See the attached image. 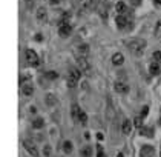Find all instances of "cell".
<instances>
[{"instance_id":"cell-1","label":"cell","mask_w":161,"mask_h":157,"mask_svg":"<svg viewBox=\"0 0 161 157\" xmlns=\"http://www.w3.org/2000/svg\"><path fill=\"white\" fill-rule=\"evenodd\" d=\"M127 48L133 56H141L143 52H144V48H146V40L133 39V40H131V42H127Z\"/></svg>"},{"instance_id":"cell-5","label":"cell","mask_w":161,"mask_h":157,"mask_svg":"<svg viewBox=\"0 0 161 157\" xmlns=\"http://www.w3.org/2000/svg\"><path fill=\"white\" fill-rule=\"evenodd\" d=\"M155 156V150L150 145H143L140 150V157H154Z\"/></svg>"},{"instance_id":"cell-15","label":"cell","mask_w":161,"mask_h":157,"mask_svg":"<svg viewBox=\"0 0 161 157\" xmlns=\"http://www.w3.org/2000/svg\"><path fill=\"white\" fill-rule=\"evenodd\" d=\"M115 10H117L118 14H126L127 8H126V5H124V2H118L117 6H115Z\"/></svg>"},{"instance_id":"cell-33","label":"cell","mask_w":161,"mask_h":157,"mask_svg":"<svg viewBox=\"0 0 161 157\" xmlns=\"http://www.w3.org/2000/svg\"><path fill=\"white\" fill-rule=\"evenodd\" d=\"M34 39H35V42H42V39H43V37H42V34H37Z\"/></svg>"},{"instance_id":"cell-36","label":"cell","mask_w":161,"mask_h":157,"mask_svg":"<svg viewBox=\"0 0 161 157\" xmlns=\"http://www.w3.org/2000/svg\"><path fill=\"white\" fill-rule=\"evenodd\" d=\"M117 157H123V154H118V156H117Z\"/></svg>"},{"instance_id":"cell-31","label":"cell","mask_w":161,"mask_h":157,"mask_svg":"<svg viewBox=\"0 0 161 157\" xmlns=\"http://www.w3.org/2000/svg\"><path fill=\"white\" fill-rule=\"evenodd\" d=\"M154 59L156 62H161V51H155L154 52Z\"/></svg>"},{"instance_id":"cell-21","label":"cell","mask_w":161,"mask_h":157,"mask_svg":"<svg viewBox=\"0 0 161 157\" xmlns=\"http://www.w3.org/2000/svg\"><path fill=\"white\" fill-rule=\"evenodd\" d=\"M82 156L83 157H91V154H92V148L91 146H84V148H82Z\"/></svg>"},{"instance_id":"cell-8","label":"cell","mask_w":161,"mask_h":157,"mask_svg":"<svg viewBox=\"0 0 161 157\" xmlns=\"http://www.w3.org/2000/svg\"><path fill=\"white\" fill-rule=\"evenodd\" d=\"M114 88L118 94H127L129 92V85H126L124 82H115Z\"/></svg>"},{"instance_id":"cell-4","label":"cell","mask_w":161,"mask_h":157,"mask_svg":"<svg viewBox=\"0 0 161 157\" xmlns=\"http://www.w3.org/2000/svg\"><path fill=\"white\" fill-rule=\"evenodd\" d=\"M77 63H78V68L82 69L83 73H88V71L91 69V65H89L86 56H78L77 57Z\"/></svg>"},{"instance_id":"cell-32","label":"cell","mask_w":161,"mask_h":157,"mask_svg":"<svg viewBox=\"0 0 161 157\" xmlns=\"http://www.w3.org/2000/svg\"><path fill=\"white\" fill-rule=\"evenodd\" d=\"M132 2V5L133 6H138V5H141V0H131Z\"/></svg>"},{"instance_id":"cell-30","label":"cell","mask_w":161,"mask_h":157,"mask_svg":"<svg viewBox=\"0 0 161 157\" xmlns=\"http://www.w3.org/2000/svg\"><path fill=\"white\" fill-rule=\"evenodd\" d=\"M97 157H106V156H104V151H103L101 146L97 148Z\"/></svg>"},{"instance_id":"cell-9","label":"cell","mask_w":161,"mask_h":157,"mask_svg":"<svg viewBox=\"0 0 161 157\" xmlns=\"http://www.w3.org/2000/svg\"><path fill=\"white\" fill-rule=\"evenodd\" d=\"M149 73L154 74V75H156V74L161 73V65H160V62H156V60L152 62V63L149 65Z\"/></svg>"},{"instance_id":"cell-20","label":"cell","mask_w":161,"mask_h":157,"mask_svg":"<svg viewBox=\"0 0 161 157\" xmlns=\"http://www.w3.org/2000/svg\"><path fill=\"white\" fill-rule=\"evenodd\" d=\"M78 122L82 123V125H86L88 123V114L84 113L83 109H82V113H80V116H78Z\"/></svg>"},{"instance_id":"cell-35","label":"cell","mask_w":161,"mask_h":157,"mask_svg":"<svg viewBox=\"0 0 161 157\" xmlns=\"http://www.w3.org/2000/svg\"><path fill=\"white\" fill-rule=\"evenodd\" d=\"M97 139H98V140H103V134L98 133V134H97Z\"/></svg>"},{"instance_id":"cell-24","label":"cell","mask_w":161,"mask_h":157,"mask_svg":"<svg viewBox=\"0 0 161 157\" xmlns=\"http://www.w3.org/2000/svg\"><path fill=\"white\" fill-rule=\"evenodd\" d=\"M63 150H65V152H71L72 151V143H71L69 140H66L63 143Z\"/></svg>"},{"instance_id":"cell-17","label":"cell","mask_w":161,"mask_h":157,"mask_svg":"<svg viewBox=\"0 0 161 157\" xmlns=\"http://www.w3.org/2000/svg\"><path fill=\"white\" fill-rule=\"evenodd\" d=\"M141 136L154 137V128H143V126H141Z\"/></svg>"},{"instance_id":"cell-27","label":"cell","mask_w":161,"mask_h":157,"mask_svg":"<svg viewBox=\"0 0 161 157\" xmlns=\"http://www.w3.org/2000/svg\"><path fill=\"white\" fill-rule=\"evenodd\" d=\"M46 102H48V105H55V99H54L52 94H49V96H46Z\"/></svg>"},{"instance_id":"cell-6","label":"cell","mask_w":161,"mask_h":157,"mask_svg":"<svg viewBox=\"0 0 161 157\" xmlns=\"http://www.w3.org/2000/svg\"><path fill=\"white\" fill-rule=\"evenodd\" d=\"M115 22H117V26L120 29H124L127 26V23H131V22L127 20V17L124 16V14H118L117 16V19H115Z\"/></svg>"},{"instance_id":"cell-22","label":"cell","mask_w":161,"mask_h":157,"mask_svg":"<svg viewBox=\"0 0 161 157\" xmlns=\"http://www.w3.org/2000/svg\"><path fill=\"white\" fill-rule=\"evenodd\" d=\"M78 52L82 56H86L88 52H89V46H88V45H80V46H78Z\"/></svg>"},{"instance_id":"cell-13","label":"cell","mask_w":161,"mask_h":157,"mask_svg":"<svg viewBox=\"0 0 161 157\" xmlns=\"http://www.w3.org/2000/svg\"><path fill=\"white\" fill-rule=\"evenodd\" d=\"M123 62H124V56L121 54V52H115V54L112 56V63L114 65L120 66V65H123Z\"/></svg>"},{"instance_id":"cell-11","label":"cell","mask_w":161,"mask_h":157,"mask_svg":"<svg viewBox=\"0 0 161 157\" xmlns=\"http://www.w3.org/2000/svg\"><path fill=\"white\" fill-rule=\"evenodd\" d=\"M121 131H123V134H131V131H132V122L129 119H124V122H123V125H121Z\"/></svg>"},{"instance_id":"cell-2","label":"cell","mask_w":161,"mask_h":157,"mask_svg":"<svg viewBox=\"0 0 161 157\" xmlns=\"http://www.w3.org/2000/svg\"><path fill=\"white\" fill-rule=\"evenodd\" d=\"M25 56H26V60H28L29 65H32V66H38L40 65V59H38V56L35 54L34 49H26Z\"/></svg>"},{"instance_id":"cell-19","label":"cell","mask_w":161,"mask_h":157,"mask_svg":"<svg viewBox=\"0 0 161 157\" xmlns=\"http://www.w3.org/2000/svg\"><path fill=\"white\" fill-rule=\"evenodd\" d=\"M80 113H82L80 106H78V105H72V119H74V120H78Z\"/></svg>"},{"instance_id":"cell-10","label":"cell","mask_w":161,"mask_h":157,"mask_svg":"<svg viewBox=\"0 0 161 157\" xmlns=\"http://www.w3.org/2000/svg\"><path fill=\"white\" fill-rule=\"evenodd\" d=\"M22 92H23L26 97H31L34 94V86L31 83H23V86H22Z\"/></svg>"},{"instance_id":"cell-7","label":"cell","mask_w":161,"mask_h":157,"mask_svg":"<svg viewBox=\"0 0 161 157\" xmlns=\"http://www.w3.org/2000/svg\"><path fill=\"white\" fill-rule=\"evenodd\" d=\"M71 31H72L71 25L63 23V25H60V28H59V35H60V37H69V35H71Z\"/></svg>"},{"instance_id":"cell-12","label":"cell","mask_w":161,"mask_h":157,"mask_svg":"<svg viewBox=\"0 0 161 157\" xmlns=\"http://www.w3.org/2000/svg\"><path fill=\"white\" fill-rule=\"evenodd\" d=\"M46 16H48L46 8H38V11H37V20L40 22V23H44V22H46Z\"/></svg>"},{"instance_id":"cell-28","label":"cell","mask_w":161,"mask_h":157,"mask_svg":"<svg viewBox=\"0 0 161 157\" xmlns=\"http://www.w3.org/2000/svg\"><path fill=\"white\" fill-rule=\"evenodd\" d=\"M155 35H156V37H160V35H161V20L158 22V23H156V28H155Z\"/></svg>"},{"instance_id":"cell-3","label":"cell","mask_w":161,"mask_h":157,"mask_svg":"<svg viewBox=\"0 0 161 157\" xmlns=\"http://www.w3.org/2000/svg\"><path fill=\"white\" fill-rule=\"evenodd\" d=\"M23 148L26 150V152H29V154L32 156V157H38V148L35 146L34 142L25 140V142H23Z\"/></svg>"},{"instance_id":"cell-23","label":"cell","mask_w":161,"mask_h":157,"mask_svg":"<svg viewBox=\"0 0 161 157\" xmlns=\"http://www.w3.org/2000/svg\"><path fill=\"white\" fill-rule=\"evenodd\" d=\"M133 125H135L137 128H141L143 126V117H141V116H137V117L133 119Z\"/></svg>"},{"instance_id":"cell-14","label":"cell","mask_w":161,"mask_h":157,"mask_svg":"<svg viewBox=\"0 0 161 157\" xmlns=\"http://www.w3.org/2000/svg\"><path fill=\"white\" fill-rule=\"evenodd\" d=\"M68 77H72L75 80H78L80 77H82V69H80V68H71Z\"/></svg>"},{"instance_id":"cell-29","label":"cell","mask_w":161,"mask_h":157,"mask_svg":"<svg viewBox=\"0 0 161 157\" xmlns=\"http://www.w3.org/2000/svg\"><path fill=\"white\" fill-rule=\"evenodd\" d=\"M147 113H149V106H143V108H141V114H140V116H141L143 119H144L146 116H147Z\"/></svg>"},{"instance_id":"cell-18","label":"cell","mask_w":161,"mask_h":157,"mask_svg":"<svg viewBox=\"0 0 161 157\" xmlns=\"http://www.w3.org/2000/svg\"><path fill=\"white\" fill-rule=\"evenodd\" d=\"M43 125H44V120L42 117H38V119H35L34 122H32V128L40 129V128H43Z\"/></svg>"},{"instance_id":"cell-26","label":"cell","mask_w":161,"mask_h":157,"mask_svg":"<svg viewBox=\"0 0 161 157\" xmlns=\"http://www.w3.org/2000/svg\"><path fill=\"white\" fill-rule=\"evenodd\" d=\"M77 82H78V80H75V79H72V77H68V86H69V88H75Z\"/></svg>"},{"instance_id":"cell-16","label":"cell","mask_w":161,"mask_h":157,"mask_svg":"<svg viewBox=\"0 0 161 157\" xmlns=\"http://www.w3.org/2000/svg\"><path fill=\"white\" fill-rule=\"evenodd\" d=\"M94 6V0H82V8L84 11H89Z\"/></svg>"},{"instance_id":"cell-25","label":"cell","mask_w":161,"mask_h":157,"mask_svg":"<svg viewBox=\"0 0 161 157\" xmlns=\"http://www.w3.org/2000/svg\"><path fill=\"white\" fill-rule=\"evenodd\" d=\"M46 77H48L49 80H54V79L59 77V74H57L55 71H49V73H46Z\"/></svg>"},{"instance_id":"cell-34","label":"cell","mask_w":161,"mask_h":157,"mask_svg":"<svg viewBox=\"0 0 161 157\" xmlns=\"http://www.w3.org/2000/svg\"><path fill=\"white\" fill-rule=\"evenodd\" d=\"M154 3L156 6H161V0H154Z\"/></svg>"}]
</instances>
